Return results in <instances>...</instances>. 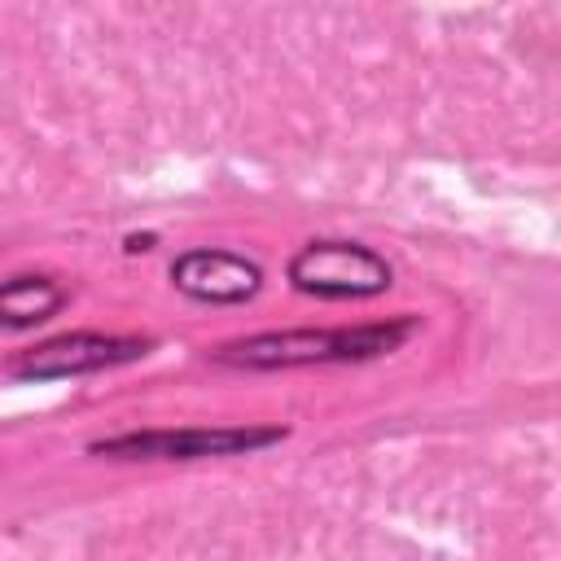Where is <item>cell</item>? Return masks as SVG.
I'll return each mask as SVG.
<instances>
[{
	"label": "cell",
	"instance_id": "obj_1",
	"mask_svg": "<svg viewBox=\"0 0 561 561\" xmlns=\"http://www.w3.org/2000/svg\"><path fill=\"white\" fill-rule=\"evenodd\" d=\"M416 329V316H394V320H373L355 329H272V333H250L237 342H224L210 351L215 364L228 368H307V364H359L399 351Z\"/></svg>",
	"mask_w": 561,
	"mask_h": 561
},
{
	"label": "cell",
	"instance_id": "obj_2",
	"mask_svg": "<svg viewBox=\"0 0 561 561\" xmlns=\"http://www.w3.org/2000/svg\"><path fill=\"white\" fill-rule=\"evenodd\" d=\"M280 425H188V430H131L96 438L92 456L114 460H206V456H245L280 443Z\"/></svg>",
	"mask_w": 561,
	"mask_h": 561
},
{
	"label": "cell",
	"instance_id": "obj_3",
	"mask_svg": "<svg viewBox=\"0 0 561 561\" xmlns=\"http://www.w3.org/2000/svg\"><path fill=\"white\" fill-rule=\"evenodd\" d=\"M285 276H289V285L298 294L342 302V298H377V294H386L394 272L364 241H307L289 259Z\"/></svg>",
	"mask_w": 561,
	"mask_h": 561
},
{
	"label": "cell",
	"instance_id": "obj_4",
	"mask_svg": "<svg viewBox=\"0 0 561 561\" xmlns=\"http://www.w3.org/2000/svg\"><path fill=\"white\" fill-rule=\"evenodd\" d=\"M149 355V337H123V333H61L48 342H35L31 351H18L9 359V373L22 381H66L83 373H101L114 364H131Z\"/></svg>",
	"mask_w": 561,
	"mask_h": 561
},
{
	"label": "cell",
	"instance_id": "obj_5",
	"mask_svg": "<svg viewBox=\"0 0 561 561\" xmlns=\"http://www.w3.org/2000/svg\"><path fill=\"white\" fill-rule=\"evenodd\" d=\"M171 285L193 302L237 307V302H250L263 289V267L254 259L237 254V250L197 245V250H184L171 263Z\"/></svg>",
	"mask_w": 561,
	"mask_h": 561
},
{
	"label": "cell",
	"instance_id": "obj_6",
	"mask_svg": "<svg viewBox=\"0 0 561 561\" xmlns=\"http://www.w3.org/2000/svg\"><path fill=\"white\" fill-rule=\"evenodd\" d=\"M66 307V289L48 276L0 280V329H35Z\"/></svg>",
	"mask_w": 561,
	"mask_h": 561
}]
</instances>
